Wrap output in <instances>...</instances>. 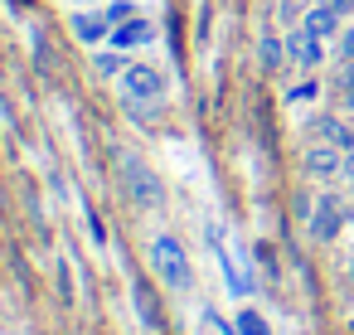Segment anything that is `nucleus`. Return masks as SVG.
<instances>
[{
	"label": "nucleus",
	"instance_id": "obj_14",
	"mask_svg": "<svg viewBox=\"0 0 354 335\" xmlns=\"http://www.w3.org/2000/svg\"><path fill=\"white\" fill-rule=\"evenodd\" d=\"M97 73H122V59L117 54H97Z\"/></svg>",
	"mask_w": 354,
	"mask_h": 335
},
{
	"label": "nucleus",
	"instance_id": "obj_1",
	"mask_svg": "<svg viewBox=\"0 0 354 335\" xmlns=\"http://www.w3.org/2000/svg\"><path fill=\"white\" fill-rule=\"evenodd\" d=\"M151 267L160 272V282H170V287H189V257H185V243H180V238L160 233V238L151 243Z\"/></svg>",
	"mask_w": 354,
	"mask_h": 335
},
{
	"label": "nucleus",
	"instance_id": "obj_8",
	"mask_svg": "<svg viewBox=\"0 0 354 335\" xmlns=\"http://www.w3.org/2000/svg\"><path fill=\"white\" fill-rule=\"evenodd\" d=\"M310 233L315 238H335L339 233V204L335 199H320V209L310 214Z\"/></svg>",
	"mask_w": 354,
	"mask_h": 335
},
{
	"label": "nucleus",
	"instance_id": "obj_6",
	"mask_svg": "<svg viewBox=\"0 0 354 335\" xmlns=\"http://www.w3.org/2000/svg\"><path fill=\"white\" fill-rule=\"evenodd\" d=\"M315 39H330V35H339V15L330 10V6H315V10H306V20H301Z\"/></svg>",
	"mask_w": 354,
	"mask_h": 335
},
{
	"label": "nucleus",
	"instance_id": "obj_18",
	"mask_svg": "<svg viewBox=\"0 0 354 335\" xmlns=\"http://www.w3.org/2000/svg\"><path fill=\"white\" fill-rule=\"evenodd\" d=\"M344 175L354 180V146H349V156H344Z\"/></svg>",
	"mask_w": 354,
	"mask_h": 335
},
{
	"label": "nucleus",
	"instance_id": "obj_9",
	"mask_svg": "<svg viewBox=\"0 0 354 335\" xmlns=\"http://www.w3.org/2000/svg\"><path fill=\"white\" fill-rule=\"evenodd\" d=\"M73 30H78V39L97 44V39L107 35V15H78V20H73Z\"/></svg>",
	"mask_w": 354,
	"mask_h": 335
},
{
	"label": "nucleus",
	"instance_id": "obj_19",
	"mask_svg": "<svg viewBox=\"0 0 354 335\" xmlns=\"http://www.w3.org/2000/svg\"><path fill=\"white\" fill-rule=\"evenodd\" d=\"M349 277H354V262H349Z\"/></svg>",
	"mask_w": 354,
	"mask_h": 335
},
{
	"label": "nucleus",
	"instance_id": "obj_11",
	"mask_svg": "<svg viewBox=\"0 0 354 335\" xmlns=\"http://www.w3.org/2000/svg\"><path fill=\"white\" fill-rule=\"evenodd\" d=\"M136 306H141V320H146V325L156 330V325H160V316H156V301H151L146 291H136Z\"/></svg>",
	"mask_w": 354,
	"mask_h": 335
},
{
	"label": "nucleus",
	"instance_id": "obj_2",
	"mask_svg": "<svg viewBox=\"0 0 354 335\" xmlns=\"http://www.w3.org/2000/svg\"><path fill=\"white\" fill-rule=\"evenodd\" d=\"M122 170H127V185H131V199L136 204H146V209H156L160 199H165V190H160V180L141 165V161H122Z\"/></svg>",
	"mask_w": 354,
	"mask_h": 335
},
{
	"label": "nucleus",
	"instance_id": "obj_16",
	"mask_svg": "<svg viewBox=\"0 0 354 335\" xmlns=\"http://www.w3.org/2000/svg\"><path fill=\"white\" fill-rule=\"evenodd\" d=\"M339 54H344V59H349V64H354V30H349V35H344V39H339Z\"/></svg>",
	"mask_w": 354,
	"mask_h": 335
},
{
	"label": "nucleus",
	"instance_id": "obj_17",
	"mask_svg": "<svg viewBox=\"0 0 354 335\" xmlns=\"http://www.w3.org/2000/svg\"><path fill=\"white\" fill-rule=\"evenodd\" d=\"M344 98H349V107H354V64H349V73H344Z\"/></svg>",
	"mask_w": 354,
	"mask_h": 335
},
{
	"label": "nucleus",
	"instance_id": "obj_13",
	"mask_svg": "<svg viewBox=\"0 0 354 335\" xmlns=\"http://www.w3.org/2000/svg\"><path fill=\"white\" fill-rule=\"evenodd\" d=\"M262 64H267V69L281 64V44H277V39H262Z\"/></svg>",
	"mask_w": 354,
	"mask_h": 335
},
{
	"label": "nucleus",
	"instance_id": "obj_5",
	"mask_svg": "<svg viewBox=\"0 0 354 335\" xmlns=\"http://www.w3.org/2000/svg\"><path fill=\"white\" fill-rule=\"evenodd\" d=\"M151 39H156V30H151L146 20H136V15L112 30V49H136V44H151Z\"/></svg>",
	"mask_w": 354,
	"mask_h": 335
},
{
	"label": "nucleus",
	"instance_id": "obj_7",
	"mask_svg": "<svg viewBox=\"0 0 354 335\" xmlns=\"http://www.w3.org/2000/svg\"><path fill=\"white\" fill-rule=\"evenodd\" d=\"M306 170H310V175H335V170H344V156H339L335 146H310Z\"/></svg>",
	"mask_w": 354,
	"mask_h": 335
},
{
	"label": "nucleus",
	"instance_id": "obj_15",
	"mask_svg": "<svg viewBox=\"0 0 354 335\" xmlns=\"http://www.w3.org/2000/svg\"><path fill=\"white\" fill-rule=\"evenodd\" d=\"M320 6H330L335 15H349V10H354V0H320Z\"/></svg>",
	"mask_w": 354,
	"mask_h": 335
},
{
	"label": "nucleus",
	"instance_id": "obj_3",
	"mask_svg": "<svg viewBox=\"0 0 354 335\" xmlns=\"http://www.w3.org/2000/svg\"><path fill=\"white\" fill-rule=\"evenodd\" d=\"M122 88H127V102H141V98H160L165 93V78L156 73V69H146V64H136V69H127L122 73Z\"/></svg>",
	"mask_w": 354,
	"mask_h": 335
},
{
	"label": "nucleus",
	"instance_id": "obj_4",
	"mask_svg": "<svg viewBox=\"0 0 354 335\" xmlns=\"http://www.w3.org/2000/svg\"><path fill=\"white\" fill-rule=\"evenodd\" d=\"M286 54H291V59H296L301 69H315V64H320V39H315V35H310V30L301 25V30H296V35L286 39Z\"/></svg>",
	"mask_w": 354,
	"mask_h": 335
},
{
	"label": "nucleus",
	"instance_id": "obj_12",
	"mask_svg": "<svg viewBox=\"0 0 354 335\" xmlns=\"http://www.w3.org/2000/svg\"><path fill=\"white\" fill-rule=\"evenodd\" d=\"M102 15H107V25H127V20H131V6H127V0H117V6H107Z\"/></svg>",
	"mask_w": 354,
	"mask_h": 335
},
{
	"label": "nucleus",
	"instance_id": "obj_20",
	"mask_svg": "<svg viewBox=\"0 0 354 335\" xmlns=\"http://www.w3.org/2000/svg\"><path fill=\"white\" fill-rule=\"evenodd\" d=\"M349 146H354V132H349Z\"/></svg>",
	"mask_w": 354,
	"mask_h": 335
},
{
	"label": "nucleus",
	"instance_id": "obj_10",
	"mask_svg": "<svg viewBox=\"0 0 354 335\" xmlns=\"http://www.w3.org/2000/svg\"><path fill=\"white\" fill-rule=\"evenodd\" d=\"M238 335H272V330L257 311H238Z\"/></svg>",
	"mask_w": 354,
	"mask_h": 335
}]
</instances>
